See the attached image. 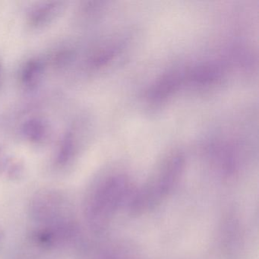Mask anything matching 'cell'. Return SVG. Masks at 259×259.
Wrapping results in <instances>:
<instances>
[{"label": "cell", "mask_w": 259, "mask_h": 259, "mask_svg": "<svg viewBox=\"0 0 259 259\" xmlns=\"http://www.w3.org/2000/svg\"><path fill=\"white\" fill-rule=\"evenodd\" d=\"M105 259H139V257L133 250L120 246L116 247V249L112 251Z\"/></svg>", "instance_id": "52a82bcc"}, {"label": "cell", "mask_w": 259, "mask_h": 259, "mask_svg": "<svg viewBox=\"0 0 259 259\" xmlns=\"http://www.w3.org/2000/svg\"><path fill=\"white\" fill-rule=\"evenodd\" d=\"M24 137L32 143H41L48 136V124L39 118L28 119L22 125Z\"/></svg>", "instance_id": "277c9868"}, {"label": "cell", "mask_w": 259, "mask_h": 259, "mask_svg": "<svg viewBox=\"0 0 259 259\" xmlns=\"http://www.w3.org/2000/svg\"><path fill=\"white\" fill-rule=\"evenodd\" d=\"M45 66L40 59H31L26 62L21 72V82L28 88L34 87L38 83L44 73Z\"/></svg>", "instance_id": "5b68a950"}, {"label": "cell", "mask_w": 259, "mask_h": 259, "mask_svg": "<svg viewBox=\"0 0 259 259\" xmlns=\"http://www.w3.org/2000/svg\"><path fill=\"white\" fill-rule=\"evenodd\" d=\"M61 2H45L33 7L28 14L29 24L34 28H40L51 23L63 11Z\"/></svg>", "instance_id": "3957f363"}, {"label": "cell", "mask_w": 259, "mask_h": 259, "mask_svg": "<svg viewBox=\"0 0 259 259\" xmlns=\"http://www.w3.org/2000/svg\"><path fill=\"white\" fill-rule=\"evenodd\" d=\"M134 188L130 179L120 172L101 179L89 204V216L94 227L104 229L120 209L127 207Z\"/></svg>", "instance_id": "7a4b0ae2"}, {"label": "cell", "mask_w": 259, "mask_h": 259, "mask_svg": "<svg viewBox=\"0 0 259 259\" xmlns=\"http://www.w3.org/2000/svg\"><path fill=\"white\" fill-rule=\"evenodd\" d=\"M75 151V138L72 132H68L63 136L60 142L57 154V162L60 164H66L73 155Z\"/></svg>", "instance_id": "8992f818"}, {"label": "cell", "mask_w": 259, "mask_h": 259, "mask_svg": "<svg viewBox=\"0 0 259 259\" xmlns=\"http://www.w3.org/2000/svg\"><path fill=\"white\" fill-rule=\"evenodd\" d=\"M0 75H1V69H0Z\"/></svg>", "instance_id": "ba28073f"}, {"label": "cell", "mask_w": 259, "mask_h": 259, "mask_svg": "<svg viewBox=\"0 0 259 259\" xmlns=\"http://www.w3.org/2000/svg\"><path fill=\"white\" fill-rule=\"evenodd\" d=\"M183 169V160L178 157L162 163L143 184L134 188L126 207L128 212L140 216L160 205L175 191Z\"/></svg>", "instance_id": "6da1fadb"}]
</instances>
